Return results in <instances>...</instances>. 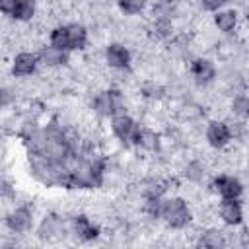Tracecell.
Listing matches in <instances>:
<instances>
[{
  "label": "cell",
  "instance_id": "obj_15",
  "mask_svg": "<svg viewBox=\"0 0 249 249\" xmlns=\"http://www.w3.org/2000/svg\"><path fill=\"white\" fill-rule=\"evenodd\" d=\"M39 56H41V60H43L45 64H64V62L68 60L66 51H62V49H58V47H54V45L43 49V51L39 53Z\"/></svg>",
  "mask_w": 249,
  "mask_h": 249
},
{
  "label": "cell",
  "instance_id": "obj_18",
  "mask_svg": "<svg viewBox=\"0 0 249 249\" xmlns=\"http://www.w3.org/2000/svg\"><path fill=\"white\" fill-rule=\"evenodd\" d=\"M235 21H237L235 12H220V14L216 16V25H218L222 31H231V29L235 27Z\"/></svg>",
  "mask_w": 249,
  "mask_h": 249
},
{
  "label": "cell",
  "instance_id": "obj_23",
  "mask_svg": "<svg viewBox=\"0 0 249 249\" xmlns=\"http://www.w3.org/2000/svg\"><path fill=\"white\" fill-rule=\"evenodd\" d=\"M228 0H200V4L206 8V10H218L220 6H224Z\"/></svg>",
  "mask_w": 249,
  "mask_h": 249
},
{
  "label": "cell",
  "instance_id": "obj_12",
  "mask_svg": "<svg viewBox=\"0 0 249 249\" xmlns=\"http://www.w3.org/2000/svg\"><path fill=\"white\" fill-rule=\"evenodd\" d=\"M72 231H74L80 239H93V237H97V233H99V230H97L95 226H91L86 216H76V218H72Z\"/></svg>",
  "mask_w": 249,
  "mask_h": 249
},
{
  "label": "cell",
  "instance_id": "obj_5",
  "mask_svg": "<svg viewBox=\"0 0 249 249\" xmlns=\"http://www.w3.org/2000/svg\"><path fill=\"white\" fill-rule=\"evenodd\" d=\"M136 130H138V126H136V123H134L130 117H126V115H117V117L113 119V132H115L123 142H124V140H134Z\"/></svg>",
  "mask_w": 249,
  "mask_h": 249
},
{
  "label": "cell",
  "instance_id": "obj_1",
  "mask_svg": "<svg viewBox=\"0 0 249 249\" xmlns=\"http://www.w3.org/2000/svg\"><path fill=\"white\" fill-rule=\"evenodd\" d=\"M19 136L27 148L31 173L43 185L95 189L103 183V156L56 119H51L47 124L27 123Z\"/></svg>",
  "mask_w": 249,
  "mask_h": 249
},
{
  "label": "cell",
  "instance_id": "obj_3",
  "mask_svg": "<svg viewBox=\"0 0 249 249\" xmlns=\"http://www.w3.org/2000/svg\"><path fill=\"white\" fill-rule=\"evenodd\" d=\"M93 107L99 115H115L119 109H123V99H121V93L117 89H109V91H103L95 97L93 101Z\"/></svg>",
  "mask_w": 249,
  "mask_h": 249
},
{
  "label": "cell",
  "instance_id": "obj_19",
  "mask_svg": "<svg viewBox=\"0 0 249 249\" xmlns=\"http://www.w3.org/2000/svg\"><path fill=\"white\" fill-rule=\"evenodd\" d=\"M62 231H64V228H62V224H60L54 216L47 218V220L43 222V226H41V235H43V237H51L53 233H62Z\"/></svg>",
  "mask_w": 249,
  "mask_h": 249
},
{
  "label": "cell",
  "instance_id": "obj_8",
  "mask_svg": "<svg viewBox=\"0 0 249 249\" xmlns=\"http://www.w3.org/2000/svg\"><path fill=\"white\" fill-rule=\"evenodd\" d=\"M220 216L224 218L226 224H239L243 214H241V206L237 202V198H224L222 206H220Z\"/></svg>",
  "mask_w": 249,
  "mask_h": 249
},
{
  "label": "cell",
  "instance_id": "obj_10",
  "mask_svg": "<svg viewBox=\"0 0 249 249\" xmlns=\"http://www.w3.org/2000/svg\"><path fill=\"white\" fill-rule=\"evenodd\" d=\"M191 72H193V76H195V80L198 84H208L214 78V74H216L212 62L206 60V58H196L193 62V66H191Z\"/></svg>",
  "mask_w": 249,
  "mask_h": 249
},
{
  "label": "cell",
  "instance_id": "obj_22",
  "mask_svg": "<svg viewBox=\"0 0 249 249\" xmlns=\"http://www.w3.org/2000/svg\"><path fill=\"white\" fill-rule=\"evenodd\" d=\"M233 111L243 115V117H249V97H235L233 101Z\"/></svg>",
  "mask_w": 249,
  "mask_h": 249
},
{
  "label": "cell",
  "instance_id": "obj_17",
  "mask_svg": "<svg viewBox=\"0 0 249 249\" xmlns=\"http://www.w3.org/2000/svg\"><path fill=\"white\" fill-rule=\"evenodd\" d=\"M51 43L62 51H70V37H68V27H56L53 33H51Z\"/></svg>",
  "mask_w": 249,
  "mask_h": 249
},
{
  "label": "cell",
  "instance_id": "obj_9",
  "mask_svg": "<svg viewBox=\"0 0 249 249\" xmlns=\"http://www.w3.org/2000/svg\"><path fill=\"white\" fill-rule=\"evenodd\" d=\"M105 56H107V62L115 68H128V64H130V54L121 45H109Z\"/></svg>",
  "mask_w": 249,
  "mask_h": 249
},
{
  "label": "cell",
  "instance_id": "obj_4",
  "mask_svg": "<svg viewBox=\"0 0 249 249\" xmlns=\"http://www.w3.org/2000/svg\"><path fill=\"white\" fill-rule=\"evenodd\" d=\"M0 8L16 19H29L35 12L33 0H0Z\"/></svg>",
  "mask_w": 249,
  "mask_h": 249
},
{
  "label": "cell",
  "instance_id": "obj_7",
  "mask_svg": "<svg viewBox=\"0 0 249 249\" xmlns=\"http://www.w3.org/2000/svg\"><path fill=\"white\" fill-rule=\"evenodd\" d=\"M230 136H231V132H230L228 124H224V123H210V126L206 130V138H208V142L214 148L226 146L228 140H230Z\"/></svg>",
  "mask_w": 249,
  "mask_h": 249
},
{
  "label": "cell",
  "instance_id": "obj_2",
  "mask_svg": "<svg viewBox=\"0 0 249 249\" xmlns=\"http://www.w3.org/2000/svg\"><path fill=\"white\" fill-rule=\"evenodd\" d=\"M161 216L165 218V222L173 228H183L185 224H189L191 220V212L185 204V200L181 198H171V200H165L163 202V208H161Z\"/></svg>",
  "mask_w": 249,
  "mask_h": 249
},
{
  "label": "cell",
  "instance_id": "obj_16",
  "mask_svg": "<svg viewBox=\"0 0 249 249\" xmlns=\"http://www.w3.org/2000/svg\"><path fill=\"white\" fill-rule=\"evenodd\" d=\"M66 27H68V37H70V47L72 49H82L86 45V39H88L86 29L78 23H72V25H66Z\"/></svg>",
  "mask_w": 249,
  "mask_h": 249
},
{
  "label": "cell",
  "instance_id": "obj_13",
  "mask_svg": "<svg viewBox=\"0 0 249 249\" xmlns=\"http://www.w3.org/2000/svg\"><path fill=\"white\" fill-rule=\"evenodd\" d=\"M8 226L14 231H25L31 226V212L27 208H18L8 216Z\"/></svg>",
  "mask_w": 249,
  "mask_h": 249
},
{
  "label": "cell",
  "instance_id": "obj_21",
  "mask_svg": "<svg viewBox=\"0 0 249 249\" xmlns=\"http://www.w3.org/2000/svg\"><path fill=\"white\" fill-rule=\"evenodd\" d=\"M119 6L126 14H138L144 8V0H119Z\"/></svg>",
  "mask_w": 249,
  "mask_h": 249
},
{
  "label": "cell",
  "instance_id": "obj_14",
  "mask_svg": "<svg viewBox=\"0 0 249 249\" xmlns=\"http://www.w3.org/2000/svg\"><path fill=\"white\" fill-rule=\"evenodd\" d=\"M134 142L146 150H158L160 148V140H158V134L148 130V128H138L136 130V136H134Z\"/></svg>",
  "mask_w": 249,
  "mask_h": 249
},
{
  "label": "cell",
  "instance_id": "obj_20",
  "mask_svg": "<svg viewBox=\"0 0 249 249\" xmlns=\"http://www.w3.org/2000/svg\"><path fill=\"white\" fill-rule=\"evenodd\" d=\"M198 245H202V247H222V245H224L222 233L216 231V230H212V231H208V233H204V235L200 237Z\"/></svg>",
  "mask_w": 249,
  "mask_h": 249
},
{
  "label": "cell",
  "instance_id": "obj_6",
  "mask_svg": "<svg viewBox=\"0 0 249 249\" xmlns=\"http://www.w3.org/2000/svg\"><path fill=\"white\" fill-rule=\"evenodd\" d=\"M214 187H216V191H218L224 198H237V196L241 195V191H243L241 183H239L237 179H233V177H228V175L218 177V179L214 181Z\"/></svg>",
  "mask_w": 249,
  "mask_h": 249
},
{
  "label": "cell",
  "instance_id": "obj_11",
  "mask_svg": "<svg viewBox=\"0 0 249 249\" xmlns=\"http://www.w3.org/2000/svg\"><path fill=\"white\" fill-rule=\"evenodd\" d=\"M35 66H37V56L31 53H21L16 56L12 70L16 76H29L35 72Z\"/></svg>",
  "mask_w": 249,
  "mask_h": 249
}]
</instances>
